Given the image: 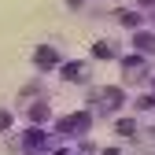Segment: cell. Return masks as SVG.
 <instances>
[{"instance_id":"6da1fadb","label":"cell","mask_w":155,"mask_h":155,"mask_svg":"<svg viewBox=\"0 0 155 155\" xmlns=\"http://www.w3.org/2000/svg\"><path fill=\"white\" fill-rule=\"evenodd\" d=\"M89 126H92V114L89 111H78V114H70V118H59V122H55L59 133H89Z\"/></svg>"},{"instance_id":"7a4b0ae2","label":"cell","mask_w":155,"mask_h":155,"mask_svg":"<svg viewBox=\"0 0 155 155\" xmlns=\"http://www.w3.org/2000/svg\"><path fill=\"white\" fill-rule=\"evenodd\" d=\"M89 104H104V111H114V107H122V92L118 89H96V92H89Z\"/></svg>"},{"instance_id":"3957f363","label":"cell","mask_w":155,"mask_h":155,"mask_svg":"<svg viewBox=\"0 0 155 155\" xmlns=\"http://www.w3.org/2000/svg\"><path fill=\"white\" fill-rule=\"evenodd\" d=\"M55 63H59V52H55L52 45H41V48L33 52V67H37V70H52Z\"/></svg>"},{"instance_id":"277c9868","label":"cell","mask_w":155,"mask_h":155,"mask_svg":"<svg viewBox=\"0 0 155 155\" xmlns=\"http://www.w3.org/2000/svg\"><path fill=\"white\" fill-rule=\"evenodd\" d=\"M122 70L129 74V81H137V78H140L148 67H144V59H122Z\"/></svg>"},{"instance_id":"5b68a950","label":"cell","mask_w":155,"mask_h":155,"mask_svg":"<svg viewBox=\"0 0 155 155\" xmlns=\"http://www.w3.org/2000/svg\"><path fill=\"white\" fill-rule=\"evenodd\" d=\"M81 74H85V63H67L63 67V78H70V81H81Z\"/></svg>"},{"instance_id":"8992f818","label":"cell","mask_w":155,"mask_h":155,"mask_svg":"<svg viewBox=\"0 0 155 155\" xmlns=\"http://www.w3.org/2000/svg\"><path fill=\"white\" fill-rule=\"evenodd\" d=\"M30 122H48V107L45 104H33L30 107Z\"/></svg>"},{"instance_id":"52a82bcc","label":"cell","mask_w":155,"mask_h":155,"mask_svg":"<svg viewBox=\"0 0 155 155\" xmlns=\"http://www.w3.org/2000/svg\"><path fill=\"white\" fill-rule=\"evenodd\" d=\"M26 148H45V133L41 129H30L26 133Z\"/></svg>"},{"instance_id":"ba28073f","label":"cell","mask_w":155,"mask_h":155,"mask_svg":"<svg viewBox=\"0 0 155 155\" xmlns=\"http://www.w3.org/2000/svg\"><path fill=\"white\" fill-rule=\"evenodd\" d=\"M137 48H144V52H155V37H148V33H137Z\"/></svg>"},{"instance_id":"9c48e42d","label":"cell","mask_w":155,"mask_h":155,"mask_svg":"<svg viewBox=\"0 0 155 155\" xmlns=\"http://www.w3.org/2000/svg\"><path fill=\"white\" fill-rule=\"evenodd\" d=\"M118 18H122V26H137L140 22V15H133V11H122Z\"/></svg>"},{"instance_id":"30bf717a","label":"cell","mask_w":155,"mask_h":155,"mask_svg":"<svg viewBox=\"0 0 155 155\" xmlns=\"http://www.w3.org/2000/svg\"><path fill=\"white\" fill-rule=\"evenodd\" d=\"M92 52H96V55H100V59H107V55H111V45H107V41H100V45H96Z\"/></svg>"},{"instance_id":"8fae6325","label":"cell","mask_w":155,"mask_h":155,"mask_svg":"<svg viewBox=\"0 0 155 155\" xmlns=\"http://www.w3.org/2000/svg\"><path fill=\"white\" fill-rule=\"evenodd\" d=\"M8 126H11V114H8V111H4V107H0V133H4V129H8Z\"/></svg>"},{"instance_id":"7c38bea8","label":"cell","mask_w":155,"mask_h":155,"mask_svg":"<svg viewBox=\"0 0 155 155\" xmlns=\"http://www.w3.org/2000/svg\"><path fill=\"white\" fill-rule=\"evenodd\" d=\"M104 155H118V151H104Z\"/></svg>"}]
</instances>
